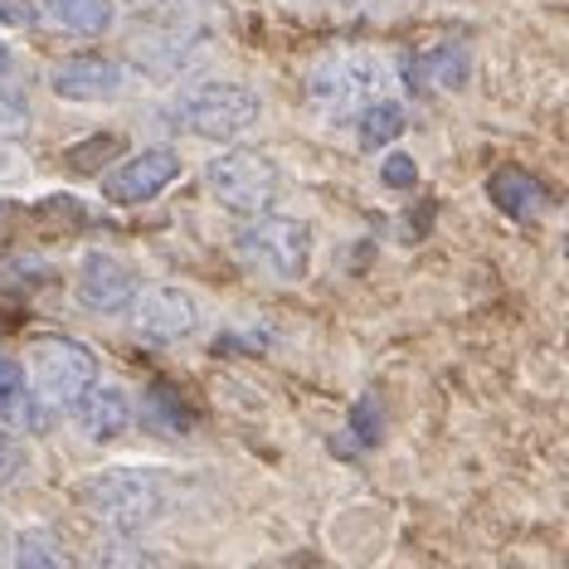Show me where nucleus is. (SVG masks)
<instances>
[{"label":"nucleus","instance_id":"1","mask_svg":"<svg viewBox=\"0 0 569 569\" xmlns=\"http://www.w3.org/2000/svg\"><path fill=\"white\" fill-rule=\"evenodd\" d=\"M79 507L88 516L122 530H141L157 516L171 511L176 501V477H166L157 468H108V472H88L73 487Z\"/></svg>","mask_w":569,"mask_h":569},{"label":"nucleus","instance_id":"2","mask_svg":"<svg viewBox=\"0 0 569 569\" xmlns=\"http://www.w3.org/2000/svg\"><path fill=\"white\" fill-rule=\"evenodd\" d=\"M234 253L249 273H263L278 282H302L307 268H312V224L263 210V219H253L234 239Z\"/></svg>","mask_w":569,"mask_h":569},{"label":"nucleus","instance_id":"3","mask_svg":"<svg viewBox=\"0 0 569 569\" xmlns=\"http://www.w3.org/2000/svg\"><path fill=\"white\" fill-rule=\"evenodd\" d=\"M380 88H385V63L366 54V49H341V54H327L317 63L307 93H312V108L327 122H346L356 108L375 102Z\"/></svg>","mask_w":569,"mask_h":569},{"label":"nucleus","instance_id":"4","mask_svg":"<svg viewBox=\"0 0 569 569\" xmlns=\"http://www.w3.org/2000/svg\"><path fill=\"white\" fill-rule=\"evenodd\" d=\"M258 112H263V102H258L253 88H243V83H200L171 108V122L180 127V132L229 141V137L249 132V127L258 122Z\"/></svg>","mask_w":569,"mask_h":569},{"label":"nucleus","instance_id":"5","mask_svg":"<svg viewBox=\"0 0 569 569\" xmlns=\"http://www.w3.org/2000/svg\"><path fill=\"white\" fill-rule=\"evenodd\" d=\"M204 186L210 196L234 214H263L282 196V171L258 151H224L204 166Z\"/></svg>","mask_w":569,"mask_h":569},{"label":"nucleus","instance_id":"6","mask_svg":"<svg viewBox=\"0 0 569 569\" xmlns=\"http://www.w3.org/2000/svg\"><path fill=\"white\" fill-rule=\"evenodd\" d=\"M24 366H30V380L54 399V405H73L88 385L98 380V356L88 351L73 336H34L30 351H24Z\"/></svg>","mask_w":569,"mask_h":569},{"label":"nucleus","instance_id":"7","mask_svg":"<svg viewBox=\"0 0 569 569\" xmlns=\"http://www.w3.org/2000/svg\"><path fill=\"white\" fill-rule=\"evenodd\" d=\"M137 302V331L157 346H171V341H186L190 331L200 327V302L190 288L180 282H151L147 292L132 297Z\"/></svg>","mask_w":569,"mask_h":569},{"label":"nucleus","instance_id":"8","mask_svg":"<svg viewBox=\"0 0 569 569\" xmlns=\"http://www.w3.org/2000/svg\"><path fill=\"white\" fill-rule=\"evenodd\" d=\"M180 176V157L171 147H151L141 157L122 161L118 171L102 176V200L108 204H151L161 190H171V180Z\"/></svg>","mask_w":569,"mask_h":569},{"label":"nucleus","instance_id":"9","mask_svg":"<svg viewBox=\"0 0 569 569\" xmlns=\"http://www.w3.org/2000/svg\"><path fill=\"white\" fill-rule=\"evenodd\" d=\"M137 268L118 253H88L79 263V302L98 317H118L137 297Z\"/></svg>","mask_w":569,"mask_h":569},{"label":"nucleus","instance_id":"10","mask_svg":"<svg viewBox=\"0 0 569 569\" xmlns=\"http://www.w3.org/2000/svg\"><path fill=\"white\" fill-rule=\"evenodd\" d=\"M73 423L83 429V438L93 443H112L118 433L132 429V399H127L118 385H88V390L73 399Z\"/></svg>","mask_w":569,"mask_h":569},{"label":"nucleus","instance_id":"11","mask_svg":"<svg viewBox=\"0 0 569 569\" xmlns=\"http://www.w3.org/2000/svg\"><path fill=\"white\" fill-rule=\"evenodd\" d=\"M49 88H54L63 102H98V98H112L122 88V69L102 54H79L49 79Z\"/></svg>","mask_w":569,"mask_h":569},{"label":"nucleus","instance_id":"12","mask_svg":"<svg viewBox=\"0 0 569 569\" xmlns=\"http://www.w3.org/2000/svg\"><path fill=\"white\" fill-rule=\"evenodd\" d=\"M487 200L507 219H516V224H530L546 210V186L530 171H521V166H501V171L487 176Z\"/></svg>","mask_w":569,"mask_h":569},{"label":"nucleus","instance_id":"13","mask_svg":"<svg viewBox=\"0 0 569 569\" xmlns=\"http://www.w3.org/2000/svg\"><path fill=\"white\" fill-rule=\"evenodd\" d=\"M405 79L413 88H462V83H468V49L438 44V49H429V54L409 59Z\"/></svg>","mask_w":569,"mask_h":569},{"label":"nucleus","instance_id":"14","mask_svg":"<svg viewBox=\"0 0 569 569\" xmlns=\"http://www.w3.org/2000/svg\"><path fill=\"white\" fill-rule=\"evenodd\" d=\"M141 423H147V429H157V433L180 438V433L196 429V413H190V405L171 390V385H151L147 405H141Z\"/></svg>","mask_w":569,"mask_h":569},{"label":"nucleus","instance_id":"15","mask_svg":"<svg viewBox=\"0 0 569 569\" xmlns=\"http://www.w3.org/2000/svg\"><path fill=\"white\" fill-rule=\"evenodd\" d=\"M44 10L73 34H102L112 24V0H44Z\"/></svg>","mask_w":569,"mask_h":569},{"label":"nucleus","instance_id":"16","mask_svg":"<svg viewBox=\"0 0 569 569\" xmlns=\"http://www.w3.org/2000/svg\"><path fill=\"white\" fill-rule=\"evenodd\" d=\"M405 132V108L399 102H366V118H360V147L375 151V147H390Z\"/></svg>","mask_w":569,"mask_h":569},{"label":"nucleus","instance_id":"17","mask_svg":"<svg viewBox=\"0 0 569 569\" xmlns=\"http://www.w3.org/2000/svg\"><path fill=\"white\" fill-rule=\"evenodd\" d=\"M30 413H34L30 375H24V366H16L10 356H0V419H30Z\"/></svg>","mask_w":569,"mask_h":569},{"label":"nucleus","instance_id":"18","mask_svg":"<svg viewBox=\"0 0 569 569\" xmlns=\"http://www.w3.org/2000/svg\"><path fill=\"white\" fill-rule=\"evenodd\" d=\"M16 560L24 569H34V565H69V550H63L49 530H24L20 546H16Z\"/></svg>","mask_w":569,"mask_h":569},{"label":"nucleus","instance_id":"19","mask_svg":"<svg viewBox=\"0 0 569 569\" xmlns=\"http://www.w3.org/2000/svg\"><path fill=\"white\" fill-rule=\"evenodd\" d=\"M122 151V137H112V132H98V137H88V147H73L69 157V171H102V161H112Z\"/></svg>","mask_w":569,"mask_h":569},{"label":"nucleus","instance_id":"20","mask_svg":"<svg viewBox=\"0 0 569 569\" xmlns=\"http://www.w3.org/2000/svg\"><path fill=\"white\" fill-rule=\"evenodd\" d=\"M30 127V102L16 88H0V137H16Z\"/></svg>","mask_w":569,"mask_h":569},{"label":"nucleus","instance_id":"21","mask_svg":"<svg viewBox=\"0 0 569 569\" xmlns=\"http://www.w3.org/2000/svg\"><path fill=\"white\" fill-rule=\"evenodd\" d=\"M24 468H30V452H24V443H20V438H10V433H0V487L16 482Z\"/></svg>","mask_w":569,"mask_h":569},{"label":"nucleus","instance_id":"22","mask_svg":"<svg viewBox=\"0 0 569 569\" xmlns=\"http://www.w3.org/2000/svg\"><path fill=\"white\" fill-rule=\"evenodd\" d=\"M380 180L390 190H413V180H419V166H413V157H405V151H395V157L380 166Z\"/></svg>","mask_w":569,"mask_h":569},{"label":"nucleus","instance_id":"23","mask_svg":"<svg viewBox=\"0 0 569 569\" xmlns=\"http://www.w3.org/2000/svg\"><path fill=\"white\" fill-rule=\"evenodd\" d=\"M351 433L360 448H370L375 438H380V409H375V399H360L356 413H351Z\"/></svg>","mask_w":569,"mask_h":569},{"label":"nucleus","instance_id":"24","mask_svg":"<svg viewBox=\"0 0 569 569\" xmlns=\"http://www.w3.org/2000/svg\"><path fill=\"white\" fill-rule=\"evenodd\" d=\"M0 24H6V30H30L34 6L30 0H0Z\"/></svg>","mask_w":569,"mask_h":569},{"label":"nucleus","instance_id":"25","mask_svg":"<svg viewBox=\"0 0 569 569\" xmlns=\"http://www.w3.org/2000/svg\"><path fill=\"white\" fill-rule=\"evenodd\" d=\"M6 69H10V44L0 40V73H6Z\"/></svg>","mask_w":569,"mask_h":569},{"label":"nucleus","instance_id":"26","mask_svg":"<svg viewBox=\"0 0 569 569\" xmlns=\"http://www.w3.org/2000/svg\"><path fill=\"white\" fill-rule=\"evenodd\" d=\"M6 555H10V550H6V526H0V560H6Z\"/></svg>","mask_w":569,"mask_h":569}]
</instances>
